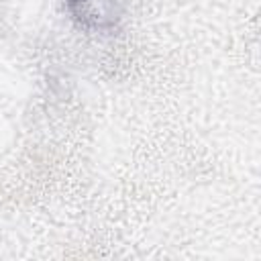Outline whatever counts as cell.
<instances>
[{"mask_svg":"<svg viewBox=\"0 0 261 261\" xmlns=\"http://www.w3.org/2000/svg\"><path fill=\"white\" fill-rule=\"evenodd\" d=\"M65 4L86 29H108L118 20V0H65Z\"/></svg>","mask_w":261,"mask_h":261,"instance_id":"1","label":"cell"}]
</instances>
